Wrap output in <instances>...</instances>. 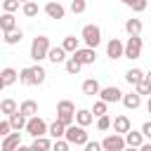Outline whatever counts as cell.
<instances>
[{"label":"cell","mask_w":151,"mask_h":151,"mask_svg":"<svg viewBox=\"0 0 151 151\" xmlns=\"http://www.w3.org/2000/svg\"><path fill=\"white\" fill-rule=\"evenodd\" d=\"M106 54H109L111 59H120V57H125V45H123L118 38H111L109 45H106Z\"/></svg>","instance_id":"10"},{"label":"cell","mask_w":151,"mask_h":151,"mask_svg":"<svg viewBox=\"0 0 151 151\" xmlns=\"http://www.w3.org/2000/svg\"><path fill=\"white\" fill-rule=\"evenodd\" d=\"M123 97H125V94H123L118 87H113V85L101 87V92H99V99L106 101V104H111V101H123Z\"/></svg>","instance_id":"9"},{"label":"cell","mask_w":151,"mask_h":151,"mask_svg":"<svg viewBox=\"0 0 151 151\" xmlns=\"http://www.w3.org/2000/svg\"><path fill=\"white\" fill-rule=\"evenodd\" d=\"M142 134L151 139V123H144V125H142Z\"/></svg>","instance_id":"42"},{"label":"cell","mask_w":151,"mask_h":151,"mask_svg":"<svg viewBox=\"0 0 151 151\" xmlns=\"http://www.w3.org/2000/svg\"><path fill=\"white\" fill-rule=\"evenodd\" d=\"M73 57H76L83 66H87V64H94V59H97V50H92V47H80Z\"/></svg>","instance_id":"11"},{"label":"cell","mask_w":151,"mask_h":151,"mask_svg":"<svg viewBox=\"0 0 151 151\" xmlns=\"http://www.w3.org/2000/svg\"><path fill=\"white\" fill-rule=\"evenodd\" d=\"M52 144H54V142H50L47 137H38V139H33L31 151H50V149H52Z\"/></svg>","instance_id":"28"},{"label":"cell","mask_w":151,"mask_h":151,"mask_svg":"<svg viewBox=\"0 0 151 151\" xmlns=\"http://www.w3.org/2000/svg\"><path fill=\"white\" fill-rule=\"evenodd\" d=\"M0 28H2V33H12V31H17V19H14V14H2L0 17Z\"/></svg>","instance_id":"17"},{"label":"cell","mask_w":151,"mask_h":151,"mask_svg":"<svg viewBox=\"0 0 151 151\" xmlns=\"http://www.w3.org/2000/svg\"><path fill=\"white\" fill-rule=\"evenodd\" d=\"M50 137H52V139H64V137H66V125H64L61 120H54V123L50 125Z\"/></svg>","instance_id":"21"},{"label":"cell","mask_w":151,"mask_h":151,"mask_svg":"<svg viewBox=\"0 0 151 151\" xmlns=\"http://www.w3.org/2000/svg\"><path fill=\"white\" fill-rule=\"evenodd\" d=\"M92 111L90 109H78V113H76V123L80 125V127H87L90 123H92Z\"/></svg>","instance_id":"20"},{"label":"cell","mask_w":151,"mask_h":151,"mask_svg":"<svg viewBox=\"0 0 151 151\" xmlns=\"http://www.w3.org/2000/svg\"><path fill=\"white\" fill-rule=\"evenodd\" d=\"M123 104H125V109H139V106H142V94L130 92V94L123 97Z\"/></svg>","instance_id":"24"},{"label":"cell","mask_w":151,"mask_h":151,"mask_svg":"<svg viewBox=\"0 0 151 151\" xmlns=\"http://www.w3.org/2000/svg\"><path fill=\"white\" fill-rule=\"evenodd\" d=\"M144 78H146V73H144V71H139V68H130V71L125 73V80H127L130 85H134V87H137Z\"/></svg>","instance_id":"19"},{"label":"cell","mask_w":151,"mask_h":151,"mask_svg":"<svg viewBox=\"0 0 151 151\" xmlns=\"http://www.w3.org/2000/svg\"><path fill=\"white\" fill-rule=\"evenodd\" d=\"M68 144H76V146H85L90 139H87V132H85V127H80V125H68L66 127V137H64Z\"/></svg>","instance_id":"4"},{"label":"cell","mask_w":151,"mask_h":151,"mask_svg":"<svg viewBox=\"0 0 151 151\" xmlns=\"http://www.w3.org/2000/svg\"><path fill=\"white\" fill-rule=\"evenodd\" d=\"M146 111L151 113V97H149V104H146Z\"/></svg>","instance_id":"45"},{"label":"cell","mask_w":151,"mask_h":151,"mask_svg":"<svg viewBox=\"0 0 151 151\" xmlns=\"http://www.w3.org/2000/svg\"><path fill=\"white\" fill-rule=\"evenodd\" d=\"M85 9H87V2H85V0H73V2H71V12H73V14H83Z\"/></svg>","instance_id":"34"},{"label":"cell","mask_w":151,"mask_h":151,"mask_svg":"<svg viewBox=\"0 0 151 151\" xmlns=\"http://www.w3.org/2000/svg\"><path fill=\"white\" fill-rule=\"evenodd\" d=\"M61 47H64L66 52H71V54H76V52L80 50V40H78L76 35H66V38H64V42H61Z\"/></svg>","instance_id":"22"},{"label":"cell","mask_w":151,"mask_h":151,"mask_svg":"<svg viewBox=\"0 0 151 151\" xmlns=\"http://www.w3.org/2000/svg\"><path fill=\"white\" fill-rule=\"evenodd\" d=\"M21 9H24V17H38V5H35L33 0H31V2H26Z\"/></svg>","instance_id":"33"},{"label":"cell","mask_w":151,"mask_h":151,"mask_svg":"<svg viewBox=\"0 0 151 151\" xmlns=\"http://www.w3.org/2000/svg\"><path fill=\"white\" fill-rule=\"evenodd\" d=\"M139 151H151V144H142V146H139Z\"/></svg>","instance_id":"43"},{"label":"cell","mask_w":151,"mask_h":151,"mask_svg":"<svg viewBox=\"0 0 151 151\" xmlns=\"http://www.w3.org/2000/svg\"><path fill=\"white\" fill-rule=\"evenodd\" d=\"M21 38H24V33L17 28V31H12V33H5V42L7 45H17V42H21Z\"/></svg>","instance_id":"31"},{"label":"cell","mask_w":151,"mask_h":151,"mask_svg":"<svg viewBox=\"0 0 151 151\" xmlns=\"http://www.w3.org/2000/svg\"><path fill=\"white\" fill-rule=\"evenodd\" d=\"M0 111L9 118L12 113H17V111H19V106H17V101H14V99H2V101H0Z\"/></svg>","instance_id":"29"},{"label":"cell","mask_w":151,"mask_h":151,"mask_svg":"<svg viewBox=\"0 0 151 151\" xmlns=\"http://www.w3.org/2000/svg\"><path fill=\"white\" fill-rule=\"evenodd\" d=\"M47 59L52 64H61V61H66V50L64 47H52L50 54H47Z\"/></svg>","instance_id":"27"},{"label":"cell","mask_w":151,"mask_h":151,"mask_svg":"<svg viewBox=\"0 0 151 151\" xmlns=\"http://www.w3.org/2000/svg\"><path fill=\"white\" fill-rule=\"evenodd\" d=\"M47 2H59V0H47Z\"/></svg>","instance_id":"49"},{"label":"cell","mask_w":151,"mask_h":151,"mask_svg":"<svg viewBox=\"0 0 151 151\" xmlns=\"http://www.w3.org/2000/svg\"><path fill=\"white\" fill-rule=\"evenodd\" d=\"M85 151H104V146L99 142H87L85 144Z\"/></svg>","instance_id":"41"},{"label":"cell","mask_w":151,"mask_h":151,"mask_svg":"<svg viewBox=\"0 0 151 151\" xmlns=\"http://www.w3.org/2000/svg\"><path fill=\"white\" fill-rule=\"evenodd\" d=\"M125 31L130 33V38H137L142 33V21L139 19H127L125 21Z\"/></svg>","instance_id":"26"},{"label":"cell","mask_w":151,"mask_h":151,"mask_svg":"<svg viewBox=\"0 0 151 151\" xmlns=\"http://www.w3.org/2000/svg\"><path fill=\"white\" fill-rule=\"evenodd\" d=\"M26 132H28L33 139H38V137L50 134V127H47V123H45L40 116H35V118H28V123H26Z\"/></svg>","instance_id":"6"},{"label":"cell","mask_w":151,"mask_h":151,"mask_svg":"<svg viewBox=\"0 0 151 151\" xmlns=\"http://www.w3.org/2000/svg\"><path fill=\"white\" fill-rule=\"evenodd\" d=\"M80 38L85 40V45H87V47L97 50V45L101 42V31H99V26H94V24H87V26H83V33H80Z\"/></svg>","instance_id":"5"},{"label":"cell","mask_w":151,"mask_h":151,"mask_svg":"<svg viewBox=\"0 0 151 151\" xmlns=\"http://www.w3.org/2000/svg\"><path fill=\"white\" fill-rule=\"evenodd\" d=\"M45 68L40 66V64H35V66H28V68H21L19 71V83L21 85H40L42 80H45Z\"/></svg>","instance_id":"1"},{"label":"cell","mask_w":151,"mask_h":151,"mask_svg":"<svg viewBox=\"0 0 151 151\" xmlns=\"http://www.w3.org/2000/svg\"><path fill=\"white\" fill-rule=\"evenodd\" d=\"M19 111H21L26 118H35V116H38V104H35L33 99H26V101H21Z\"/></svg>","instance_id":"18"},{"label":"cell","mask_w":151,"mask_h":151,"mask_svg":"<svg viewBox=\"0 0 151 151\" xmlns=\"http://www.w3.org/2000/svg\"><path fill=\"white\" fill-rule=\"evenodd\" d=\"M80 68H83V64H80L76 57H68V59H66V73L78 76V73H80Z\"/></svg>","instance_id":"30"},{"label":"cell","mask_w":151,"mask_h":151,"mask_svg":"<svg viewBox=\"0 0 151 151\" xmlns=\"http://www.w3.org/2000/svg\"><path fill=\"white\" fill-rule=\"evenodd\" d=\"M139 54H142V38L137 35V38H127V42H125V57L127 59H139Z\"/></svg>","instance_id":"8"},{"label":"cell","mask_w":151,"mask_h":151,"mask_svg":"<svg viewBox=\"0 0 151 151\" xmlns=\"http://www.w3.org/2000/svg\"><path fill=\"white\" fill-rule=\"evenodd\" d=\"M127 5H130L134 12H144V9H146V0H130Z\"/></svg>","instance_id":"40"},{"label":"cell","mask_w":151,"mask_h":151,"mask_svg":"<svg viewBox=\"0 0 151 151\" xmlns=\"http://www.w3.org/2000/svg\"><path fill=\"white\" fill-rule=\"evenodd\" d=\"M83 92H85V94H90V97H94V94H99V92H101V85H99L94 78H87V80L83 83Z\"/></svg>","instance_id":"23"},{"label":"cell","mask_w":151,"mask_h":151,"mask_svg":"<svg viewBox=\"0 0 151 151\" xmlns=\"http://www.w3.org/2000/svg\"><path fill=\"white\" fill-rule=\"evenodd\" d=\"M92 113L97 116V118H101V116H106V101H94V109H92Z\"/></svg>","instance_id":"36"},{"label":"cell","mask_w":151,"mask_h":151,"mask_svg":"<svg viewBox=\"0 0 151 151\" xmlns=\"http://www.w3.org/2000/svg\"><path fill=\"white\" fill-rule=\"evenodd\" d=\"M50 38L47 35H38V38H33V42H31V59L33 61H42V59H47V54H50Z\"/></svg>","instance_id":"2"},{"label":"cell","mask_w":151,"mask_h":151,"mask_svg":"<svg viewBox=\"0 0 151 151\" xmlns=\"http://www.w3.org/2000/svg\"><path fill=\"white\" fill-rule=\"evenodd\" d=\"M101 146H104V151H125V149H127V142H125L123 134H116V132H113V134L104 137Z\"/></svg>","instance_id":"7"},{"label":"cell","mask_w":151,"mask_h":151,"mask_svg":"<svg viewBox=\"0 0 151 151\" xmlns=\"http://www.w3.org/2000/svg\"><path fill=\"white\" fill-rule=\"evenodd\" d=\"M132 130V125H130V118L127 116H116L113 118V132L116 134H127Z\"/></svg>","instance_id":"12"},{"label":"cell","mask_w":151,"mask_h":151,"mask_svg":"<svg viewBox=\"0 0 151 151\" xmlns=\"http://www.w3.org/2000/svg\"><path fill=\"white\" fill-rule=\"evenodd\" d=\"M125 151H139V149H134V146H127V149H125Z\"/></svg>","instance_id":"46"},{"label":"cell","mask_w":151,"mask_h":151,"mask_svg":"<svg viewBox=\"0 0 151 151\" xmlns=\"http://www.w3.org/2000/svg\"><path fill=\"white\" fill-rule=\"evenodd\" d=\"M146 80H149V83H151V71H149V73H146Z\"/></svg>","instance_id":"47"},{"label":"cell","mask_w":151,"mask_h":151,"mask_svg":"<svg viewBox=\"0 0 151 151\" xmlns=\"http://www.w3.org/2000/svg\"><path fill=\"white\" fill-rule=\"evenodd\" d=\"M9 134H12V123H9V120H2V123H0V137L5 139V137H9Z\"/></svg>","instance_id":"38"},{"label":"cell","mask_w":151,"mask_h":151,"mask_svg":"<svg viewBox=\"0 0 151 151\" xmlns=\"http://www.w3.org/2000/svg\"><path fill=\"white\" fill-rule=\"evenodd\" d=\"M17 80H19V73H17L14 68H9V66H7V68H2V73H0V85H2V87L14 85Z\"/></svg>","instance_id":"14"},{"label":"cell","mask_w":151,"mask_h":151,"mask_svg":"<svg viewBox=\"0 0 151 151\" xmlns=\"http://www.w3.org/2000/svg\"><path fill=\"white\" fill-rule=\"evenodd\" d=\"M125 142H127V146H134V149H139V146L144 144V134H142V132H134V130H130V132L125 134Z\"/></svg>","instance_id":"25"},{"label":"cell","mask_w":151,"mask_h":151,"mask_svg":"<svg viewBox=\"0 0 151 151\" xmlns=\"http://www.w3.org/2000/svg\"><path fill=\"white\" fill-rule=\"evenodd\" d=\"M17 151H31V146H24V144H21V146H19Z\"/></svg>","instance_id":"44"},{"label":"cell","mask_w":151,"mask_h":151,"mask_svg":"<svg viewBox=\"0 0 151 151\" xmlns=\"http://www.w3.org/2000/svg\"><path fill=\"white\" fill-rule=\"evenodd\" d=\"M19 146H21V137H19V132H12L9 137L2 139V151H17Z\"/></svg>","instance_id":"16"},{"label":"cell","mask_w":151,"mask_h":151,"mask_svg":"<svg viewBox=\"0 0 151 151\" xmlns=\"http://www.w3.org/2000/svg\"><path fill=\"white\" fill-rule=\"evenodd\" d=\"M68 142L66 139H54V144H52V151H68Z\"/></svg>","instance_id":"39"},{"label":"cell","mask_w":151,"mask_h":151,"mask_svg":"<svg viewBox=\"0 0 151 151\" xmlns=\"http://www.w3.org/2000/svg\"><path fill=\"white\" fill-rule=\"evenodd\" d=\"M109 127H113L111 118H109V116H101V118L97 120V130H101V132H104V130H109Z\"/></svg>","instance_id":"37"},{"label":"cell","mask_w":151,"mask_h":151,"mask_svg":"<svg viewBox=\"0 0 151 151\" xmlns=\"http://www.w3.org/2000/svg\"><path fill=\"white\" fill-rule=\"evenodd\" d=\"M134 92H137V94H142V97H144V94H149V97H151V83L144 78V80H142V83L134 87Z\"/></svg>","instance_id":"32"},{"label":"cell","mask_w":151,"mask_h":151,"mask_svg":"<svg viewBox=\"0 0 151 151\" xmlns=\"http://www.w3.org/2000/svg\"><path fill=\"white\" fill-rule=\"evenodd\" d=\"M9 123H12V130L14 132H19V130H26V123H28V118L21 113V111H17V113H12L9 118H7Z\"/></svg>","instance_id":"15"},{"label":"cell","mask_w":151,"mask_h":151,"mask_svg":"<svg viewBox=\"0 0 151 151\" xmlns=\"http://www.w3.org/2000/svg\"><path fill=\"white\" fill-rule=\"evenodd\" d=\"M2 9H5L7 14H14V12L19 9V0H2Z\"/></svg>","instance_id":"35"},{"label":"cell","mask_w":151,"mask_h":151,"mask_svg":"<svg viewBox=\"0 0 151 151\" xmlns=\"http://www.w3.org/2000/svg\"><path fill=\"white\" fill-rule=\"evenodd\" d=\"M45 14L50 17V19H64V14H66V9L61 7V2H47L45 5Z\"/></svg>","instance_id":"13"},{"label":"cell","mask_w":151,"mask_h":151,"mask_svg":"<svg viewBox=\"0 0 151 151\" xmlns=\"http://www.w3.org/2000/svg\"><path fill=\"white\" fill-rule=\"evenodd\" d=\"M19 2H24V5H26V2H31V0H19Z\"/></svg>","instance_id":"48"},{"label":"cell","mask_w":151,"mask_h":151,"mask_svg":"<svg viewBox=\"0 0 151 151\" xmlns=\"http://www.w3.org/2000/svg\"><path fill=\"white\" fill-rule=\"evenodd\" d=\"M120 2H125V5H127V2H130V0H120Z\"/></svg>","instance_id":"50"},{"label":"cell","mask_w":151,"mask_h":151,"mask_svg":"<svg viewBox=\"0 0 151 151\" xmlns=\"http://www.w3.org/2000/svg\"><path fill=\"white\" fill-rule=\"evenodd\" d=\"M76 106H73V101H68V99H61L59 104H57V120H61L66 127L68 125H73V120H76Z\"/></svg>","instance_id":"3"}]
</instances>
